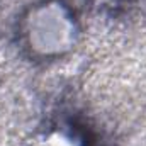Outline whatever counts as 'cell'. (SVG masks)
<instances>
[{
	"instance_id": "1",
	"label": "cell",
	"mask_w": 146,
	"mask_h": 146,
	"mask_svg": "<svg viewBox=\"0 0 146 146\" xmlns=\"http://www.w3.org/2000/svg\"><path fill=\"white\" fill-rule=\"evenodd\" d=\"M72 17L58 3L37 7L29 19V41L41 53H60L72 42Z\"/></svg>"
}]
</instances>
